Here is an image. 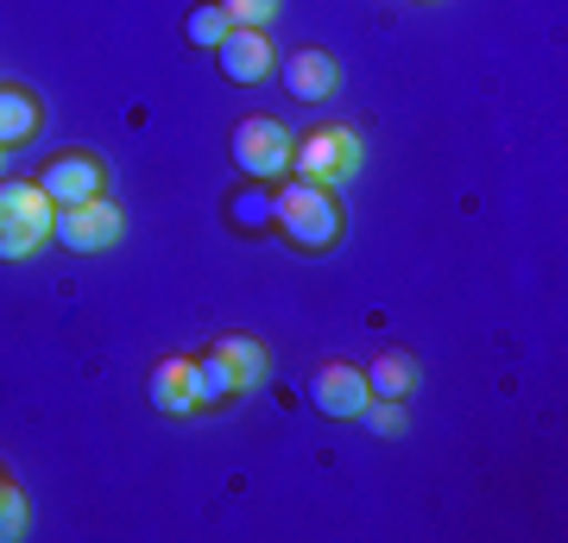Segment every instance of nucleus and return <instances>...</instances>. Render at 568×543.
Masks as SVG:
<instances>
[{
  "label": "nucleus",
  "instance_id": "nucleus-8",
  "mask_svg": "<svg viewBox=\"0 0 568 543\" xmlns=\"http://www.w3.org/2000/svg\"><path fill=\"white\" fill-rule=\"evenodd\" d=\"M39 183H44V197L51 202H82V197H102L108 190V171H102L95 152H63V159L44 164Z\"/></svg>",
  "mask_w": 568,
  "mask_h": 543
},
{
  "label": "nucleus",
  "instance_id": "nucleus-7",
  "mask_svg": "<svg viewBox=\"0 0 568 543\" xmlns=\"http://www.w3.org/2000/svg\"><path fill=\"white\" fill-rule=\"evenodd\" d=\"M366 373L361 366H347V361H328V366H316V380H310V404L323 411V418H361L366 411Z\"/></svg>",
  "mask_w": 568,
  "mask_h": 543
},
{
  "label": "nucleus",
  "instance_id": "nucleus-2",
  "mask_svg": "<svg viewBox=\"0 0 568 543\" xmlns=\"http://www.w3.org/2000/svg\"><path fill=\"white\" fill-rule=\"evenodd\" d=\"M51 222H58V209L44 197V183L26 178L0 183V260H32L51 241Z\"/></svg>",
  "mask_w": 568,
  "mask_h": 543
},
{
  "label": "nucleus",
  "instance_id": "nucleus-6",
  "mask_svg": "<svg viewBox=\"0 0 568 543\" xmlns=\"http://www.w3.org/2000/svg\"><path fill=\"white\" fill-rule=\"evenodd\" d=\"M215 63H222L227 82H241V89H253V82L272 77V39H265L260 26H227V39L215 44Z\"/></svg>",
  "mask_w": 568,
  "mask_h": 543
},
{
  "label": "nucleus",
  "instance_id": "nucleus-5",
  "mask_svg": "<svg viewBox=\"0 0 568 543\" xmlns=\"http://www.w3.org/2000/svg\"><path fill=\"white\" fill-rule=\"evenodd\" d=\"M227 152H234V164H241L253 183L291 171V133H284V121H272V114H253V121L234 127Z\"/></svg>",
  "mask_w": 568,
  "mask_h": 543
},
{
  "label": "nucleus",
  "instance_id": "nucleus-12",
  "mask_svg": "<svg viewBox=\"0 0 568 543\" xmlns=\"http://www.w3.org/2000/svg\"><path fill=\"white\" fill-rule=\"evenodd\" d=\"M215 354L227 361V373H234V385H241V392L265 385V366H272V354H265L260 335H222V342H215Z\"/></svg>",
  "mask_w": 568,
  "mask_h": 543
},
{
  "label": "nucleus",
  "instance_id": "nucleus-14",
  "mask_svg": "<svg viewBox=\"0 0 568 543\" xmlns=\"http://www.w3.org/2000/svg\"><path fill=\"white\" fill-rule=\"evenodd\" d=\"M32 133H39V101L13 82H0V145H26Z\"/></svg>",
  "mask_w": 568,
  "mask_h": 543
},
{
  "label": "nucleus",
  "instance_id": "nucleus-3",
  "mask_svg": "<svg viewBox=\"0 0 568 543\" xmlns=\"http://www.w3.org/2000/svg\"><path fill=\"white\" fill-rule=\"evenodd\" d=\"M354 164H361V133L354 127H310L304 140H291V171L304 183H335L354 178Z\"/></svg>",
  "mask_w": 568,
  "mask_h": 543
},
{
  "label": "nucleus",
  "instance_id": "nucleus-17",
  "mask_svg": "<svg viewBox=\"0 0 568 543\" xmlns=\"http://www.w3.org/2000/svg\"><path fill=\"white\" fill-rule=\"evenodd\" d=\"M366 430H373V436H398V430H405V404L398 399H366Z\"/></svg>",
  "mask_w": 568,
  "mask_h": 543
},
{
  "label": "nucleus",
  "instance_id": "nucleus-1",
  "mask_svg": "<svg viewBox=\"0 0 568 543\" xmlns=\"http://www.w3.org/2000/svg\"><path fill=\"white\" fill-rule=\"evenodd\" d=\"M272 209H278L284 241L297 247V253H328V247L342 241V202H335L328 183L291 178L284 190H272Z\"/></svg>",
  "mask_w": 568,
  "mask_h": 543
},
{
  "label": "nucleus",
  "instance_id": "nucleus-19",
  "mask_svg": "<svg viewBox=\"0 0 568 543\" xmlns=\"http://www.w3.org/2000/svg\"><path fill=\"white\" fill-rule=\"evenodd\" d=\"M222 13H227V26H272V13H278V0H222Z\"/></svg>",
  "mask_w": 568,
  "mask_h": 543
},
{
  "label": "nucleus",
  "instance_id": "nucleus-20",
  "mask_svg": "<svg viewBox=\"0 0 568 543\" xmlns=\"http://www.w3.org/2000/svg\"><path fill=\"white\" fill-rule=\"evenodd\" d=\"M0 493H7V474H0Z\"/></svg>",
  "mask_w": 568,
  "mask_h": 543
},
{
  "label": "nucleus",
  "instance_id": "nucleus-18",
  "mask_svg": "<svg viewBox=\"0 0 568 543\" xmlns=\"http://www.w3.org/2000/svg\"><path fill=\"white\" fill-rule=\"evenodd\" d=\"M26 537V493L13 481H7V493H0V543Z\"/></svg>",
  "mask_w": 568,
  "mask_h": 543
},
{
  "label": "nucleus",
  "instance_id": "nucleus-11",
  "mask_svg": "<svg viewBox=\"0 0 568 543\" xmlns=\"http://www.w3.org/2000/svg\"><path fill=\"white\" fill-rule=\"evenodd\" d=\"M366 392H373V399H398L405 404L410 392H417V361H410L405 348L373 354V366H366Z\"/></svg>",
  "mask_w": 568,
  "mask_h": 543
},
{
  "label": "nucleus",
  "instance_id": "nucleus-9",
  "mask_svg": "<svg viewBox=\"0 0 568 543\" xmlns=\"http://www.w3.org/2000/svg\"><path fill=\"white\" fill-rule=\"evenodd\" d=\"M145 392H152V411H164V418L203 411V404H196V361H190V354H164V361L152 366Z\"/></svg>",
  "mask_w": 568,
  "mask_h": 543
},
{
  "label": "nucleus",
  "instance_id": "nucleus-15",
  "mask_svg": "<svg viewBox=\"0 0 568 543\" xmlns=\"http://www.w3.org/2000/svg\"><path fill=\"white\" fill-rule=\"evenodd\" d=\"M234 392H241V385H234V373H227V361L215 354V348H209L203 361H196V404H203V411H215V404H227Z\"/></svg>",
  "mask_w": 568,
  "mask_h": 543
},
{
  "label": "nucleus",
  "instance_id": "nucleus-16",
  "mask_svg": "<svg viewBox=\"0 0 568 543\" xmlns=\"http://www.w3.org/2000/svg\"><path fill=\"white\" fill-rule=\"evenodd\" d=\"M183 32H190V44L196 51H215V44L227 39V13H222V0H203L190 20H183Z\"/></svg>",
  "mask_w": 568,
  "mask_h": 543
},
{
  "label": "nucleus",
  "instance_id": "nucleus-10",
  "mask_svg": "<svg viewBox=\"0 0 568 543\" xmlns=\"http://www.w3.org/2000/svg\"><path fill=\"white\" fill-rule=\"evenodd\" d=\"M335 82H342V70H335V58L316 51V44H304V51L284 58V89H291L297 101H328L335 95Z\"/></svg>",
  "mask_w": 568,
  "mask_h": 543
},
{
  "label": "nucleus",
  "instance_id": "nucleus-13",
  "mask_svg": "<svg viewBox=\"0 0 568 543\" xmlns=\"http://www.w3.org/2000/svg\"><path fill=\"white\" fill-rule=\"evenodd\" d=\"M227 228H241V234H265V228H278V209H272V190L246 178L234 197H227Z\"/></svg>",
  "mask_w": 568,
  "mask_h": 543
},
{
  "label": "nucleus",
  "instance_id": "nucleus-21",
  "mask_svg": "<svg viewBox=\"0 0 568 543\" xmlns=\"http://www.w3.org/2000/svg\"><path fill=\"white\" fill-rule=\"evenodd\" d=\"M0 159H7V145H0Z\"/></svg>",
  "mask_w": 568,
  "mask_h": 543
},
{
  "label": "nucleus",
  "instance_id": "nucleus-4",
  "mask_svg": "<svg viewBox=\"0 0 568 543\" xmlns=\"http://www.w3.org/2000/svg\"><path fill=\"white\" fill-rule=\"evenodd\" d=\"M121 202H108L102 197H82V202H58V222H51V234L63 241V253H108V247L121 241Z\"/></svg>",
  "mask_w": 568,
  "mask_h": 543
}]
</instances>
